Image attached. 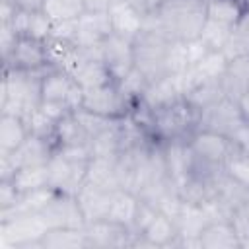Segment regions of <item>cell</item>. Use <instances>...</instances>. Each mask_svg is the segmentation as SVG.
I'll return each instance as SVG.
<instances>
[{
	"label": "cell",
	"instance_id": "39",
	"mask_svg": "<svg viewBox=\"0 0 249 249\" xmlns=\"http://www.w3.org/2000/svg\"><path fill=\"white\" fill-rule=\"evenodd\" d=\"M124 2H128V4H130L136 12H140L144 18L156 14V10H158L160 4H161V0H124Z\"/></svg>",
	"mask_w": 249,
	"mask_h": 249
},
{
	"label": "cell",
	"instance_id": "19",
	"mask_svg": "<svg viewBox=\"0 0 249 249\" xmlns=\"http://www.w3.org/2000/svg\"><path fill=\"white\" fill-rule=\"evenodd\" d=\"M54 150H56V146H54L53 138L29 134L27 140L12 154L18 161V169H19V167H29V165H47L49 160L53 158Z\"/></svg>",
	"mask_w": 249,
	"mask_h": 249
},
{
	"label": "cell",
	"instance_id": "18",
	"mask_svg": "<svg viewBox=\"0 0 249 249\" xmlns=\"http://www.w3.org/2000/svg\"><path fill=\"white\" fill-rule=\"evenodd\" d=\"M4 23H10L14 31L18 33V37H31L37 41H47L51 35V27H53V19L43 10L29 12V10L16 8L12 19Z\"/></svg>",
	"mask_w": 249,
	"mask_h": 249
},
{
	"label": "cell",
	"instance_id": "13",
	"mask_svg": "<svg viewBox=\"0 0 249 249\" xmlns=\"http://www.w3.org/2000/svg\"><path fill=\"white\" fill-rule=\"evenodd\" d=\"M4 68H16L25 72H45L49 70V56L45 41H37L31 37H18L10 56L2 60Z\"/></svg>",
	"mask_w": 249,
	"mask_h": 249
},
{
	"label": "cell",
	"instance_id": "17",
	"mask_svg": "<svg viewBox=\"0 0 249 249\" xmlns=\"http://www.w3.org/2000/svg\"><path fill=\"white\" fill-rule=\"evenodd\" d=\"M113 195H115V191H105V189H99V187L84 181V185L76 193V198H78V204L86 218V224L109 216Z\"/></svg>",
	"mask_w": 249,
	"mask_h": 249
},
{
	"label": "cell",
	"instance_id": "6",
	"mask_svg": "<svg viewBox=\"0 0 249 249\" xmlns=\"http://www.w3.org/2000/svg\"><path fill=\"white\" fill-rule=\"evenodd\" d=\"M47 230L49 228L39 212L19 214L0 222V239L8 249H43L41 239Z\"/></svg>",
	"mask_w": 249,
	"mask_h": 249
},
{
	"label": "cell",
	"instance_id": "1",
	"mask_svg": "<svg viewBox=\"0 0 249 249\" xmlns=\"http://www.w3.org/2000/svg\"><path fill=\"white\" fill-rule=\"evenodd\" d=\"M134 68L148 80L156 82L173 74H183L189 68L187 43L167 37L152 18L144 19V27L132 39Z\"/></svg>",
	"mask_w": 249,
	"mask_h": 249
},
{
	"label": "cell",
	"instance_id": "4",
	"mask_svg": "<svg viewBox=\"0 0 249 249\" xmlns=\"http://www.w3.org/2000/svg\"><path fill=\"white\" fill-rule=\"evenodd\" d=\"M150 111H152V136L161 144L189 140V136L196 130L198 111L185 97Z\"/></svg>",
	"mask_w": 249,
	"mask_h": 249
},
{
	"label": "cell",
	"instance_id": "26",
	"mask_svg": "<svg viewBox=\"0 0 249 249\" xmlns=\"http://www.w3.org/2000/svg\"><path fill=\"white\" fill-rule=\"evenodd\" d=\"M43 249H88L84 228H53L41 239Z\"/></svg>",
	"mask_w": 249,
	"mask_h": 249
},
{
	"label": "cell",
	"instance_id": "35",
	"mask_svg": "<svg viewBox=\"0 0 249 249\" xmlns=\"http://www.w3.org/2000/svg\"><path fill=\"white\" fill-rule=\"evenodd\" d=\"M230 222L241 239V247H249V198L239 208L233 210Z\"/></svg>",
	"mask_w": 249,
	"mask_h": 249
},
{
	"label": "cell",
	"instance_id": "20",
	"mask_svg": "<svg viewBox=\"0 0 249 249\" xmlns=\"http://www.w3.org/2000/svg\"><path fill=\"white\" fill-rule=\"evenodd\" d=\"M200 249H239L241 239L230 220H212L198 235Z\"/></svg>",
	"mask_w": 249,
	"mask_h": 249
},
{
	"label": "cell",
	"instance_id": "44",
	"mask_svg": "<svg viewBox=\"0 0 249 249\" xmlns=\"http://www.w3.org/2000/svg\"><path fill=\"white\" fill-rule=\"evenodd\" d=\"M241 23H245V25L249 27V8H247V10H243V16H241Z\"/></svg>",
	"mask_w": 249,
	"mask_h": 249
},
{
	"label": "cell",
	"instance_id": "25",
	"mask_svg": "<svg viewBox=\"0 0 249 249\" xmlns=\"http://www.w3.org/2000/svg\"><path fill=\"white\" fill-rule=\"evenodd\" d=\"M27 121H23L18 115L0 113V150L14 152L18 150L29 136Z\"/></svg>",
	"mask_w": 249,
	"mask_h": 249
},
{
	"label": "cell",
	"instance_id": "3",
	"mask_svg": "<svg viewBox=\"0 0 249 249\" xmlns=\"http://www.w3.org/2000/svg\"><path fill=\"white\" fill-rule=\"evenodd\" d=\"M43 72L4 68L0 89V113L18 115L27 121L41 107Z\"/></svg>",
	"mask_w": 249,
	"mask_h": 249
},
{
	"label": "cell",
	"instance_id": "11",
	"mask_svg": "<svg viewBox=\"0 0 249 249\" xmlns=\"http://www.w3.org/2000/svg\"><path fill=\"white\" fill-rule=\"evenodd\" d=\"M88 237V249H123L132 247L136 233L109 218H101L84 226Z\"/></svg>",
	"mask_w": 249,
	"mask_h": 249
},
{
	"label": "cell",
	"instance_id": "34",
	"mask_svg": "<svg viewBox=\"0 0 249 249\" xmlns=\"http://www.w3.org/2000/svg\"><path fill=\"white\" fill-rule=\"evenodd\" d=\"M74 115H76V119L82 123V126L86 128V132L89 134V138H91V140H93L97 134H101L105 128H109V126L117 121V119H107V117L95 115V113L86 111V109H82V107L74 109Z\"/></svg>",
	"mask_w": 249,
	"mask_h": 249
},
{
	"label": "cell",
	"instance_id": "5",
	"mask_svg": "<svg viewBox=\"0 0 249 249\" xmlns=\"http://www.w3.org/2000/svg\"><path fill=\"white\" fill-rule=\"evenodd\" d=\"M84 89L78 86L74 76L68 70L49 68L43 72L41 78V107L60 119L62 115L78 109L82 105Z\"/></svg>",
	"mask_w": 249,
	"mask_h": 249
},
{
	"label": "cell",
	"instance_id": "37",
	"mask_svg": "<svg viewBox=\"0 0 249 249\" xmlns=\"http://www.w3.org/2000/svg\"><path fill=\"white\" fill-rule=\"evenodd\" d=\"M19 196H21V193L16 189V185L12 181H0V210L12 208L19 200Z\"/></svg>",
	"mask_w": 249,
	"mask_h": 249
},
{
	"label": "cell",
	"instance_id": "10",
	"mask_svg": "<svg viewBox=\"0 0 249 249\" xmlns=\"http://www.w3.org/2000/svg\"><path fill=\"white\" fill-rule=\"evenodd\" d=\"M89 161H76L66 158L64 154L56 152L47 163L49 169V187L56 193H68L76 195L80 187L86 181V171H88Z\"/></svg>",
	"mask_w": 249,
	"mask_h": 249
},
{
	"label": "cell",
	"instance_id": "38",
	"mask_svg": "<svg viewBox=\"0 0 249 249\" xmlns=\"http://www.w3.org/2000/svg\"><path fill=\"white\" fill-rule=\"evenodd\" d=\"M18 171V161L12 152L0 150V181H12Z\"/></svg>",
	"mask_w": 249,
	"mask_h": 249
},
{
	"label": "cell",
	"instance_id": "24",
	"mask_svg": "<svg viewBox=\"0 0 249 249\" xmlns=\"http://www.w3.org/2000/svg\"><path fill=\"white\" fill-rule=\"evenodd\" d=\"M56 148H74V146H91V138L82 126V123L76 119L74 111L62 115L56 121L54 134H53Z\"/></svg>",
	"mask_w": 249,
	"mask_h": 249
},
{
	"label": "cell",
	"instance_id": "2",
	"mask_svg": "<svg viewBox=\"0 0 249 249\" xmlns=\"http://www.w3.org/2000/svg\"><path fill=\"white\" fill-rule=\"evenodd\" d=\"M148 18L173 41L191 43L204 27L206 0H161L156 14Z\"/></svg>",
	"mask_w": 249,
	"mask_h": 249
},
{
	"label": "cell",
	"instance_id": "30",
	"mask_svg": "<svg viewBox=\"0 0 249 249\" xmlns=\"http://www.w3.org/2000/svg\"><path fill=\"white\" fill-rule=\"evenodd\" d=\"M43 12L53 19V21H68V19H78L84 12V0H45Z\"/></svg>",
	"mask_w": 249,
	"mask_h": 249
},
{
	"label": "cell",
	"instance_id": "23",
	"mask_svg": "<svg viewBox=\"0 0 249 249\" xmlns=\"http://www.w3.org/2000/svg\"><path fill=\"white\" fill-rule=\"evenodd\" d=\"M86 181L99 187V189H105V191H119L121 189V175H119L117 156L115 158L93 156L88 163Z\"/></svg>",
	"mask_w": 249,
	"mask_h": 249
},
{
	"label": "cell",
	"instance_id": "32",
	"mask_svg": "<svg viewBox=\"0 0 249 249\" xmlns=\"http://www.w3.org/2000/svg\"><path fill=\"white\" fill-rule=\"evenodd\" d=\"M224 171L231 179H235V181H239V183L249 187V156L245 152H241L237 146H233V142H231V150H230V154L226 158Z\"/></svg>",
	"mask_w": 249,
	"mask_h": 249
},
{
	"label": "cell",
	"instance_id": "42",
	"mask_svg": "<svg viewBox=\"0 0 249 249\" xmlns=\"http://www.w3.org/2000/svg\"><path fill=\"white\" fill-rule=\"evenodd\" d=\"M10 2L18 10H29V12L43 10V4H45V0H10Z\"/></svg>",
	"mask_w": 249,
	"mask_h": 249
},
{
	"label": "cell",
	"instance_id": "21",
	"mask_svg": "<svg viewBox=\"0 0 249 249\" xmlns=\"http://www.w3.org/2000/svg\"><path fill=\"white\" fill-rule=\"evenodd\" d=\"M109 18H111L113 33L128 39V41H132L140 33V29L144 27V19H146L140 12H136L124 0H117L109 8Z\"/></svg>",
	"mask_w": 249,
	"mask_h": 249
},
{
	"label": "cell",
	"instance_id": "40",
	"mask_svg": "<svg viewBox=\"0 0 249 249\" xmlns=\"http://www.w3.org/2000/svg\"><path fill=\"white\" fill-rule=\"evenodd\" d=\"M231 142H233V146H237L241 152H245L247 156H249V124H241V128L233 134V138H231Z\"/></svg>",
	"mask_w": 249,
	"mask_h": 249
},
{
	"label": "cell",
	"instance_id": "27",
	"mask_svg": "<svg viewBox=\"0 0 249 249\" xmlns=\"http://www.w3.org/2000/svg\"><path fill=\"white\" fill-rule=\"evenodd\" d=\"M138 202L140 200H138V196L134 193L124 191V189H119L113 195V202H111V208H109V216L107 218L132 230L134 218H136V212H138Z\"/></svg>",
	"mask_w": 249,
	"mask_h": 249
},
{
	"label": "cell",
	"instance_id": "22",
	"mask_svg": "<svg viewBox=\"0 0 249 249\" xmlns=\"http://www.w3.org/2000/svg\"><path fill=\"white\" fill-rule=\"evenodd\" d=\"M222 88L226 97L237 101L249 91V56L230 58L222 74Z\"/></svg>",
	"mask_w": 249,
	"mask_h": 249
},
{
	"label": "cell",
	"instance_id": "9",
	"mask_svg": "<svg viewBox=\"0 0 249 249\" xmlns=\"http://www.w3.org/2000/svg\"><path fill=\"white\" fill-rule=\"evenodd\" d=\"M68 72L74 76V80L78 82L82 89H89V88L115 82L109 68L99 56V47H78Z\"/></svg>",
	"mask_w": 249,
	"mask_h": 249
},
{
	"label": "cell",
	"instance_id": "16",
	"mask_svg": "<svg viewBox=\"0 0 249 249\" xmlns=\"http://www.w3.org/2000/svg\"><path fill=\"white\" fill-rule=\"evenodd\" d=\"M177 235L175 222L163 212H158L150 224L140 233H136L132 247H173Z\"/></svg>",
	"mask_w": 249,
	"mask_h": 249
},
{
	"label": "cell",
	"instance_id": "33",
	"mask_svg": "<svg viewBox=\"0 0 249 249\" xmlns=\"http://www.w3.org/2000/svg\"><path fill=\"white\" fill-rule=\"evenodd\" d=\"M222 53L226 54L228 60L237 58V56H249V27L245 23H241V19L233 25Z\"/></svg>",
	"mask_w": 249,
	"mask_h": 249
},
{
	"label": "cell",
	"instance_id": "41",
	"mask_svg": "<svg viewBox=\"0 0 249 249\" xmlns=\"http://www.w3.org/2000/svg\"><path fill=\"white\" fill-rule=\"evenodd\" d=\"M117 0H84L86 12H109Z\"/></svg>",
	"mask_w": 249,
	"mask_h": 249
},
{
	"label": "cell",
	"instance_id": "45",
	"mask_svg": "<svg viewBox=\"0 0 249 249\" xmlns=\"http://www.w3.org/2000/svg\"><path fill=\"white\" fill-rule=\"evenodd\" d=\"M233 2H237L243 10H247V8H249V0H233Z\"/></svg>",
	"mask_w": 249,
	"mask_h": 249
},
{
	"label": "cell",
	"instance_id": "29",
	"mask_svg": "<svg viewBox=\"0 0 249 249\" xmlns=\"http://www.w3.org/2000/svg\"><path fill=\"white\" fill-rule=\"evenodd\" d=\"M243 16V8L233 0H206V18L233 27Z\"/></svg>",
	"mask_w": 249,
	"mask_h": 249
},
{
	"label": "cell",
	"instance_id": "36",
	"mask_svg": "<svg viewBox=\"0 0 249 249\" xmlns=\"http://www.w3.org/2000/svg\"><path fill=\"white\" fill-rule=\"evenodd\" d=\"M76 35H78V19L53 21L49 39H54V41H60V43H74L76 45Z\"/></svg>",
	"mask_w": 249,
	"mask_h": 249
},
{
	"label": "cell",
	"instance_id": "12",
	"mask_svg": "<svg viewBox=\"0 0 249 249\" xmlns=\"http://www.w3.org/2000/svg\"><path fill=\"white\" fill-rule=\"evenodd\" d=\"M47 224L49 230L53 228H84L86 218L82 214V208L78 204L76 195L68 193H56L49 198V202L39 212Z\"/></svg>",
	"mask_w": 249,
	"mask_h": 249
},
{
	"label": "cell",
	"instance_id": "8",
	"mask_svg": "<svg viewBox=\"0 0 249 249\" xmlns=\"http://www.w3.org/2000/svg\"><path fill=\"white\" fill-rule=\"evenodd\" d=\"M243 119L237 107V101L224 97L220 101H216L214 105L198 111V124L196 130H208L226 138H233V134L241 128Z\"/></svg>",
	"mask_w": 249,
	"mask_h": 249
},
{
	"label": "cell",
	"instance_id": "15",
	"mask_svg": "<svg viewBox=\"0 0 249 249\" xmlns=\"http://www.w3.org/2000/svg\"><path fill=\"white\" fill-rule=\"evenodd\" d=\"M113 33L109 12H84L78 18V47H99Z\"/></svg>",
	"mask_w": 249,
	"mask_h": 249
},
{
	"label": "cell",
	"instance_id": "7",
	"mask_svg": "<svg viewBox=\"0 0 249 249\" xmlns=\"http://www.w3.org/2000/svg\"><path fill=\"white\" fill-rule=\"evenodd\" d=\"M82 109L91 111L95 115L107 117V119H123L128 117L132 105L121 91L117 82H109L105 86L84 89L82 95Z\"/></svg>",
	"mask_w": 249,
	"mask_h": 249
},
{
	"label": "cell",
	"instance_id": "14",
	"mask_svg": "<svg viewBox=\"0 0 249 249\" xmlns=\"http://www.w3.org/2000/svg\"><path fill=\"white\" fill-rule=\"evenodd\" d=\"M99 56L109 68L111 76L115 82L123 80L132 68H134V51H132V41L111 33L101 45H99Z\"/></svg>",
	"mask_w": 249,
	"mask_h": 249
},
{
	"label": "cell",
	"instance_id": "31",
	"mask_svg": "<svg viewBox=\"0 0 249 249\" xmlns=\"http://www.w3.org/2000/svg\"><path fill=\"white\" fill-rule=\"evenodd\" d=\"M231 29H233V27L222 25V23L212 21V19L206 18L198 41H200L208 51H224V47H226V43H228V37H230Z\"/></svg>",
	"mask_w": 249,
	"mask_h": 249
},
{
	"label": "cell",
	"instance_id": "28",
	"mask_svg": "<svg viewBox=\"0 0 249 249\" xmlns=\"http://www.w3.org/2000/svg\"><path fill=\"white\" fill-rule=\"evenodd\" d=\"M16 189L23 193H31L43 187H49V169L47 165H29V167H19L12 179Z\"/></svg>",
	"mask_w": 249,
	"mask_h": 249
},
{
	"label": "cell",
	"instance_id": "43",
	"mask_svg": "<svg viewBox=\"0 0 249 249\" xmlns=\"http://www.w3.org/2000/svg\"><path fill=\"white\" fill-rule=\"evenodd\" d=\"M237 107H239V113H241L243 123L249 124V91L237 99Z\"/></svg>",
	"mask_w": 249,
	"mask_h": 249
}]
</instances>
